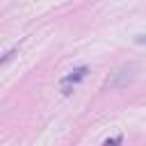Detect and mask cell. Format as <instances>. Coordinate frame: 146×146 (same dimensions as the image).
I'll return each mask as SVG.
<instances>
[{
	"label": "cell",
	"mask_w": 146,
	"mask_h": 146,
	"mask_svg": "<svg viewBox=\"0 0 146 146\" xmlns=\"http://www.w3.org/2000/svg\"><path fill=\"white\" fill-rule=\"evenodd\" d=\"M119 141H121V137H114V139H107V141H105V146H116Z\"/></svg>",
	"instance_id": "obj_3"
},
{
	"label": "cell",
	"mask_w": 146,
	"mask_h": 146,
	"mask_svg": "<svg viewBox=\"0 0 146 146\" xmlns=\"http://www.w3.org/2000/svg\"><path fill=\"white\" fill-rule=\"evenodd\" d=\"M137 71H139L137 64H132V62H130V64H123V66H119V68L107 78L105 84H107L110 89H123V87H128V84L137 78Z\"/></svg>",
	"instance_id": "obj_1"
},
{
	"label": "cell",
	"mask_w": 146,
	"mask_h": 146,
	"mask_svg": "<svg viewBox=\"0 0 146 146\" xmlns=\"http://www.w3.org/2000/svg\"><path fill=\"white\" fill-rule=\"evenodd\" d=\"M87 73H89L87 66H78V68H73V71L62 80V91H64V94H71V84H75V82H80L82 78H87Z\"/></svg>",
	"instance_id": "obj_2"
}]
</instances>
